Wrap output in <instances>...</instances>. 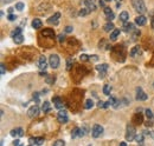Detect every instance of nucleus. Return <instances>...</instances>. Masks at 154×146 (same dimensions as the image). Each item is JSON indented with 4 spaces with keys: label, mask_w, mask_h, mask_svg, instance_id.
<instances>
[{
    "label": "nucleus",
    "mask_w": 154,
    "mask_h": 146,
    "mask_svg": "<svg viewBox=\"0 0 154 146\" xmlns=\"http://www.w3.org/2000/svg\"><path fill=\"white\" fill-rule=\"evenodd\" d=\"M39 113V107L37 105H33V106H31L29 111H27V115L30 117V118H35V117H37Z\"/></svg>",
    "instance_id": "obj_11"
},
{
    "label": "nucleus",
    "mask_w": 154,
    "mask_h": 146,
    "mask_svg": "<svg viewBox=\"0 0 154 146\" xmlns=\"http://www.w3.org/2000/svg\"><path fill=\"white\" fill-rule=\"evenodd\" d=\"M146 21H147V19H146V17L145 16H137L136 18H135V24L136 25H139V26H143L145 24H146Z\"/></svg>",
    "instance_id": "obj_16"
},
{
    "label": "nucleus",
    "mask_w": 154,
    "mask_h": 146,
    "mask_svg": "<svg viewBox=\"0 0 154 146\" xmlns=\"http://www.w3.org/2000/svg\"><path fill=\"white\" fill-rule=\"evenodd\" d=\"M11 136L12 137H23L24 136V131H23V128H13L12 131H11Z\"/></svg>",
    "instance_id": "obj_19"
},
{
    "label": "nucleus",
    "mask_w": 154,
    "mask_h": 146,
    "mask_svg": "<svg viewBox=\"0 0 154 146\" xmlns=\"http://www.w3.org/2000/svg\"><path fill=\"white\" fill-rule=\"evenodd\" d=\"M132 5H133L134 10L139 14H143V13H146V11H147L143 0H132Z\"/></svg>",
    "instance_id": "obj_2"
},
{
    "label": "nucleus",
    "mask_w": 154,
    "mask_h": 146,
    "mask_svg": "<svg viewBox=\"0 0 154 146\" xmlns=\"http://www.w3.org/2000/svg\"><path fill=\"white\" fill-rule=\"evenodd\" d=\"M103 28H104V31H106V32H110V31H113V30H114V25H113L112 22H107V24L103 26Z\"/></svg>",
    "instance_id": "obj_24"
},
{
    "label": "nucleus",
    "mask_w": 154,
    "mask_h": 146,
    "mask_svg": "<svg viewBox=\"0 0 154 146\" xmlns=\"http://www.w3.org/2000/svg\"><path fill=\"white\" fill-rule=\"evenodd\" d=\"M151 26H152V28H154V18L152 19V24H151Z\"/></svg>",
    "instance_id": "obj_50"
},
{
    "label": "nucleus",
    "mask_w": 154,
    "mask_h": 146,
    "mask_svg": "<svg viewBox=\"0 0 154 146\" xmlns=\"http://www.w3.org/2000/svg\"><path fill=\"white\" fill-rule=\"evenodd\" d=\"M102 133H103V127L101 126V125H94L93 126V131H91V136L94 137V138H98V137H101L102 136Z\"/></svg>",
    "instance_id": "obj_6"
},
{
    "label": "nucleus",
    "mask_w": 154,
    "mask_h": 146,
    "mask_svg": "<svg viewBox=\"0 0 154 146\" xmlns=\"http://www.w3.org/2000/svg\"><path fill=\"white\" fill-rule=\"evenodd\" d=\"M153 86H154V84H153Z\"/></svg>",
    "instance_id": "obj_58"
},
{
    "label": "nucleus",
    "mask_w": 154,
    "mask_h": 146,
    "mask_svg": "<svg viewBox=\"0 0 154 146\" xmlns=\"http://www.w3.org/2000/svg\"><path fill=\"white\" fill-rule=\"evenodd\" d=\"M16 8H17L18 11H23V10H24V4H23V2L16 4Z\"/></svg>",
    "instance_id": "obj_38"
},
{
    "label": "nucleus",
    "mask_w": 154,
    "mask_h": 146,
    "mask_svg": "<svg viewBox=\"0 0 154 146\" xmlns=\"http://www.w3.org/2000/svg\"><path fill=\"white\" fill-rule=\"evenodd\" d=\"M40 36L46 38V39H51V40H55L56 38V34H55V31L52 28H45L44 31H42Z\"/></svg>",
    "instance_id": "obj_5"
},
{
    "label": "nucleus",
    "mask_w": 154,
    "mask_h": 146,
    "mask_svg": "<svg viewBox=\"0 0 154 146\" xmlns=\"http://www.w3.org/2000/svg\"><path fill=\"white\" fill-rule=\"evenodd\" d=\"M7 18H8V20H10V21H14V20L17 19V17H16L14 14H10V16H8Z\"/></svg>",
    "instance_id": "obj_42"
},
{
    "label": "nucleus",
    "mask_w": 154,
    "mask_h": 146,
    "mask_svg": "<svg viewBox=\"0 0 154 146\" xmlns=\"http://www.w3.org/2000/svg\"><path fill=\"white\" fill-rule=\"evenodd\" d=\"M0 73H1V75H4L6 73V69H5V65L4 64L0 65Z\"/></svg>",
    "instance_id": "obj_39"
},
{
    "label": "nucleus",
    "mask_w": 154,
    "mask_h": 146,
    "mask_svg": "<svg viewBox=\"0 0 154 146\" xmlns=\"http://www.w3.org/2000/svg\"><path fill=\"white\" fill-rule=\"evenodd\" d=\"M52 103L55 104V107L56 109H63V106H64V103H63V100H62V98H59V97H54L52 98Z\"/></svg>",
    "instance_id": "obj_13"
},
{
    "label": "nucleus",
    "mask_w": 154,
    "mask_h": 146,
    "mask_svg": "<svg viewBox=\"0 0 154 146\" xmlns=\"http://www.w3.org/2000/svg\"><path fill=\"white\" fill-rule=\"evenodd\" d=\"M120 146H127V144H126V143H121V144H120Z\"/></svg>",
    "instance_id": "obj_52"
},
{
    "label": "nucleus",
    "mask_w": 154,
    "mask_h": 146,
    "mask_svg": "<svg viewBox=\"0 0 154 146\" xmlns=\"http://www.w3.org/2000/svg\"><path fill=\"white\" fill-rule=\"evenodd\" d=\"M96 70L100 73V78H104L107 71H108V64H101V65H97Z\"/></svg>",
    "instance_id": "obj_7"
},
{
    "label": "nucleus",
    "mask_w": 154,
    "mask_h": 146,
    "mask_svg": "<svg viewBox=\"0 0 154 146\" xmlns=\"http://www.w3.org/2000/svg\"><path fill=\"white\" fill-rule=\"evenodd\" d=\"M89 12H90V10H89V8H87V7H85V8H83V10H81V11H79V13H78V14H79V16H81V17H83V16H87V14H88V13H89Z\"/></svg>",
    "instance_id": "obj_32"
},
{
    "label": "nucleus",
    "mask_w": 154,
    "mask_h": 146,
    "mask_svg": "<svg viewBox=\"0 0 154 146\" xmlns=\"http://www.w3.org/2000/svg\"><path fill=\"white\" fill-rule=\"evenodd\" d=\"M115 18V14L112 12V13H109V14H107V19L108 20H113V19Z\"/></svg>",
    "instance_id": "obj_41"
},
{
    "label": "nucleus",
    "mask_w": 154,
    "mask_h": 146,
    "mask_svg": "<svg viewBox=\"0 0 154 146\" xmlns=\"http://www.w3.org/2000/svg\"><path fill=\"white\" fill-rule=\"evenodd\" d=\"M12 12H13V8H12V7H11V8H8V13H10V14H12Z\"/></svg>",
    "instance_id": "obj_49"
},
{
    "label": "nucleus",
    "mask_w": 154,
    "mask_h": 146,
    "mask_svg": "<svg viewBox=\"0 0 154 146\" xmlns=\"http://www.w3.org/2000/svg\"><path fill=\"white\" fill-rule=\"evenodd\" d=\"M52 146H65V142L64 140H56Z\"/></svg>",
    "instance_id": "obj_36"
},
{
    "label": "nucleus",
    "mask_w": 154,
    "mask_h": 146,
    "mask_svg": "<svg viewBox=\"0 0 154 146\" xmlns=\"http://www.w3.org/2000/svg\"><path fill=\"white\" fill-rule=\"evenodd\" d=\"M13 40H14V42H16V44H21V42L24 41V36H23V34L16 36L14 38H13Z\"/></svg>",
    "instance_id": "obj_26"
},
{
    "label": "nucleus",
    "mask_w": 154,
    "mask_h": 146,
    "mask_svg": "<svg viewBox=\"0 0 154 146\" xmlns=\"http://www.w3.org/2000/svg\"><path fill=\"white\" fill-rule=\"evenodd\" d=\"M104 13H106V16H107V14L112 13V10H110L109 7H104Z\"/></svg>",
    "instance_id": "obj_44"
},
{
    "label": "nucleus",
    "mask_w": 154,
    "mask_h": 146,
    "mask_svg": "<svg viewBox=\"0 0 154 146\" xmlns=\"http://www.w3.org/2000/svg\"><path fill=\"white\" fill-rule=\"evenodd\" d=\"M140 146H143V145H142V144H140Z\"/></svg>",
    "instance_id": "obj_55"
},
{
    "label": "nucleus",
    "mask_w": 154,
    "mask_h": 146,
    "mask_svg": "<svg viewBox=\"0 0 154 146\" xmlns=\"http://www.w3.org/2000/svg\"><path fill=\"white\" fill-rule=\"evenodd\" d=\"M145 113H146V117H147L148 119H152V118L154 117V114L152 113V111H151L149 109L146 110V111H145Z\"/></svg>",
    "instance_id": "obj_33"
},
{
    "label": "nucleus",
    "mask_w": 154,
    "mask_h": 146,
    "mask_svg": "<svg viewBox=\"0 0 154 146\" xmlns=\"http://www.w3.org/2000/svg\"><path fill=\"white\" fill-rule=\"evenodd\" d=\"M72 30H74V28H72L71 26H66V27H65V32H66V33H70V32H72Z\"/></svg>",
    "instance_id": "obj_43"
},
{
    "label": "nucleus",
    "mask_w": 154,
    "mask_h": 146,
    "mask_svg": "<svg viewBox=\"0 0 154 146\" xmlns=\"http://www.w3.org/2000/svg\"><path fill=\"white\" fill-rule=\"evenodd\" d=\"M42 110H43V112H44V113L49 112V111L51 110L50 103H49V101H44V104H43V106H42Z\"/></svg>",
    "instance_id": "obj_23"
},
{
    "label": "nucleus",
    "mask_w": 154,
    "mask_h": 146,
    "mask_svg": "<svg viewBox=\"0 0 154 146\" xmlns=\"http://www.w3.org/2000/svg\"><path fill=\"white\" fill-rule=\"evenodd\" d=\"M59 63H60V60H59V57L57 54L50 55V58H49V65H50V67L57 69L58 66H59Z\"/></svg>",
    "instance_id": "obj_4"
},
{
    "label": "nucleus",
    "mask_w": 154,
    "mask_h": 146,
    "mask_svg": "<svg viewBox=\"0 0 154 146\" xmlns=\"http://www.w3.org/2000/svg\"><path fill=\"white\" fill-rule=\"evenodd\" d=\"M143 137H145V134H143V133H140L139 136L135 137V140H136L139 144H142V142H143Z\"/></svg>",
    "instance_id": "obj_30"
},
{
    "label": "nucleus",
    "mask_w": 154,
    "mask_h": 146,
    "mask_svg": "<svg viewBox=\"0 0 154 146\" xmlns=\"http://www.w3.org/2000/svg\"><path fill=\"white\" fill-rule=\"evenodd\" d=\"M71 64H72V59H71V58H69V59H68V61H66V70H68V71H70V70H71Z\"/></svg>",
    "instance_id": "obj_37"
},
{
    "label": "nucleus",
    "mask_w": 154,
    "mask_h": 146,
    "mask_svg": "<svg viewBox=\"0 0 154 146\" xmlns=\"http://www.w3.org/2000/svg\"><path fill=\"white\" fill-rule=\"evenodd\" d=\"M58 40H59L60 42H62V41H64V40H65V36H64V34H59V36H58Z\"/></svg>",
    "instance_id": "obj_45"
},
{
    "label": "nucleus",
    "mask_w": 154,
    "mask_h": 146,
    "mask_svg": "<svg viewBox=\"0 0 154 146\" xmlns=\"http://www.w3.org/2000/svg\"><path fill=\"white\" fill-rule=\"evenodd\" d=\"M79 132H81V128L79 127H75L72 133H71V137L72 138H76V137H79Z\"/></svg>",
    "instance_id": "obj_29"
},
{
    "label": "nucleus",
    "mask_w": 154,
    "mask_h": 146,
    "mask_svg": "<svg viewBox=\"0 0 154 146\" xmlns=\"http://www.w3.org/2000/svg\"><path fill=\"white\" fill-rule=\"evenodd\" d=\"M139 36H140V31H139V30H135L134 32H133V34H132V39H133V40H136Z\"/></svg>",
    "instance_id": "obj_34"
},
{
    "label": "nucleus",
    "mask_w": 154,
    "mask_h": 146,
    "mask_svg": "<svg viewBox=\"0 0 154 146\" xmlns=\"http://www.w3.org/2000/svg\"><path fill=\"white\" fill-rule=\"evenodd\" d=\"M42 25H43V22H42V20L40 19H33V21H32V27L35 28V30H39V28H42Z\"/></svg>",
    "instance_id": "obj_21"
},
{
    "label": "nucleus",
    "mask_w": 154,
    "mask_h": 146,
    "mask_svg": "<svg viewBox=\"0 0 154 146\" xmlns=\"http://www.w3.org/2000/svg\"><path fill=\"white\" fill-rule=\"evenodd\" d=\"M141 54H142L141 46H135V47H133L131 50V57H133V58H136V57H139V55Z\"/></svg>",
    "instance_id": "obj_15"
},
{
    "label": "nucleus",
    "mask_w": 154,
    "mask_h": 146,
    "mask_svg": "<svg viewBox=\"0 0 154 146\" xmlns=\"http://www.w3.org/2000/svg\"><path fill=\"white\" fill-rule=\"evenodd\" d=\"M4 1H5V2H10L11 0H4Z\"/></svg>",
    "instance_id": "obj_53"
},
{
    "label": "nucleus",
    "mask_w": 154,
    "mask_h": 146,
    "mask_svg": "<svg viewBox=\"0 0 154 146\" xmlns=\"http://www.w3.org/2000/svg\"><path fill=\"white\" fill-rule=\"evenodd\" d=\"M13 145H14V146H19L20 145V140H19V139H16V140L13 142Z\"/></svg>",
    "instance_id": "obj_46"
},
{
    "label": "nucleus",
    "mask_w": 154,
    "mask_h": 146,
    "mask_svg": "<svg viewBox=\"0 0 154 146\" xmlns=\"http://www.w3.org/2000/svg\"><path fill=\"white\" fill-rule=\"evenodd\" d=\"M29 146H32V145H29Z\"/></svg>",
    "instance_id": "obj_56"
},
{
    "label": "nucleus",
    "mask_w": 154,
    "mask_h": 146,
    "mask_svg": "<svg viewBox=\"0 0 154 146\" xmlns=\"http://www.w3.org/2000/svg\"><path fill=\"white\" fill-rule=\"evenodd\" d=\"M120 36V30H114L110 34V40H116V38Z\"/></svg>",
    "instance_id": "obj_28"
},
{
    "label": "nucleus",
    "mask_w": 154,
    "mask_h": 146,
    "mask_svg": "<svg viewBox=\"0 0 154 146\" xmlns=\"http://www.w3.org/2000/svg\"><path fill=\"white\" fill-rule=\"evenodd\" d=\"M104 1H112V0H104Z\"/></svg>",
    "instance_id": "obj_54"
},
{
    "label": "nucleus",
    "mask_w": 154,
    "mask_h": 146,
    "mask_svg": "<svg viewBox=\"0 0 154 146\" xmlns=\"http://www.w3.org/2000/svg\"><path fill=\"white\" fill-rule=\"evenodd\" d=\"M33 99H36V101H38V100H39V93H35Z\"/></svg>",
    "instance_id": "obj_47"
},
{
    "label": "nucleus",
    "mask_w": 154,
    "mask_h": 146,
    "mask_svg": "<svg viewBox=\"0 0 154 146\" xmlns=\"http://www.w3.org/2000/svg\"><path fill=\"white\" fill-rule=\"evenodd\" d=\"M112 54H113V57H114V58H115V57H119L117 61H125L126 50H125V47H123V46L117 45V46H115V47L112 50Z\"/></svg>",
    "instance_id": "obj_1"
},
{
    "label": "nucleus",
    "mask_w": 154,
    "mask_h": 146,
    "mask_svg": "<svg viewBox=\"0 0 154 146\" xmlns=\"http://www.w3.org/2000/svg\"><path fill=\"white\" fill-rule=\"evenodd\" d=\"M110 92H112V86L110 85H104L103 87V93L106 95H110Z\"/></svg>",
    "instance_id": "obj_27"
},
{
    "label": "nucleus",
    "mask_w": 154,
    "mask_h": 146,
    "mask_svg": "<svg viewBox=\"0 0 154 146\" xmlns=\"http://www.w3.org/2000/svg\"><path fill=\"white\" fill-rule=\"evenodd\" d=\"M146 125H147V126H152V125H153V123H152V121H147V123H146Z\"/></svg>",
    "instance_id": "obj_48"
},
{
    "label": "nucleus",
    "mask_w": 154,
    "mask_h": 146,
    "mask_svg": "<svg viewBox=\"0 0 154 146\" xmlns=\"http://www.w3.org/2000/svg\"><path fill=\"white\" fill-rule=\"evenodd\" d=\"M136 100L137 101H145V100H147V94L142 91L141 87H137L136 89Z\"/></svg>",
    "instance_id": "obj_8"
},
{
    "label": "nucleus",
    "mask_w": 154,
    "mask_h": 146,
    "mask_svg": "<svg viewBox=\"0 0 154 146\" xmlns=\"http://www.w3.org/2000/svg\"><path fill=\"white\" fill-rule=\"evenodd\" d=\"M94 106V101L91 100V99H88L87 101H85V105H84V109L85 110H90L91 107Z\"/></svg>",
    "instance_id": "obj_25"
},
{
    "label": "nucleus",
    "mask_w": 154,
    "mask_h": 146,
    "mask_svg": "<svg viewBox=\"0 0 154 146\" xmlns=\"http://www.w3.org/2000/svg\"><path fill=\"white\" fill-rule=\"evenodd\" d=\"M38 67L40 69V70H44V71H45V69L48 67V60H46V58H45L44 55H42V57L39 58Z\"/></svg>",
    "instance_id": "obj_12"
},
{
    "label": "nucleus",
    "mask_w": 154,
    "mask_h": 146,
    "mask_svg": "<svg viewBox=\"0 0 154 146\" xmlns=\"http://www.w3.org/2000/svg\"><path fill=\"white\" fill-rule=\"evenodd\" d=\"M135 127L133 125L128 124L127 125V128H126V140L127 142H133L135 140V137H136V133H135Z\"/></svg>",
    "instance_id": "obj_3"
},
{
    "label": "nucleus",
    "mask_w": 154,
    "mask_h": 146,
    "mask_svg": "<svg viewBox=\"0 0 154 146\" xmlns=\"http://www.w3.org/2000/svg\"><path fill=\"white\" fill-rule=\"evenodd\" d=\"M19 34H21V28L18 27V28H16V30L11 33V36H12V38H14L16 36H19Z\"/></svg>",
    "instance_id": "obj_31"
},
{
    "label": "nucleus",
    "mask_w": 154,
    "mask_h": 146,
    "mask_svg": "<svg viewBox=\"0 0 154 146\" xmlns=\"http://www.w3.org/2000/svg\"><path fill=\"white\" fill-rule=\"evenodd\" d=\"M59 18H60V13H55L52 17H50V18L48 19V22L49 24H54V25H58V22H59Z\"/></svg>",
    "instance_id": "obj_14"
},
{
    "label": "nucleus",
    "mask_w": 154,
    "mask_h": 146,
    "mask_svg": "<svg viewBox=\"0 0 154 146\" xmlns=\"http://www.w3.org/2000/svg\"><path fill=\"white\" fill-rule=\"evenodd\" d=\"M135 30H136V28L134 27L133 24H131V22H125V25H123V31H125V32H131V33H133Z\"/></svg>",
    "instance_id": "obj_18"
},
{
    "label": "nucleus",
    "mask_w": 154,
    "mask_h": 146,
    "mask_svg": "<svg viewBox=\"0 0 154 146\" xmlns=\"http://www.w3.org/2000/svg\"><path fill=\"white\" fill-rule=\"evenodd\" d=\"M30 143H32V144H35V145H43L44 144V138L43 137H35V138H31L30 139Z\"/></svg>",
    "instance_id": "obj_17"
},
{
    "label": "nucleus",
    "mask_w": 154,
    "mask_h": 146,
    "mask_svg": "<svg viewBox=\"0 0 154 146\" xmlns=\"http://www.w3.org/2000/svg\"><path fill=\"white\" fill-rule=\"evenodd\" d=\"M143 134L146 137H151L154 139V131H143Z\"/></svg>",
    "instance_id": "obj_35"
},
{
    "label": "nucleus",
    "mask_w": 154,
    "mask_h": 146,
    "mask_svg": "<svg viewBox=\"0 0 154 146\" xmlns=\"http://www.w3.org/2000/svg\"><path fill=\"white\" fill-rule=\"evenodd\" d=\"M57 119L60 124H66V123H68V120H69L68 114H66V112H65V111H59V112H58Z\"/></svg>",
    "instance_id": "obj_9"
},
{
    "label": "nucleus",
    "mask_w": 154,
    "mask_h": 146,
    "mask_svg": "<svg viewBox=\"0 0 154 146\" xmlns=\"http://www.w3.org/2000/svg\"><path fill=\"white\" fill-rule=\"evenodd\" d=\"M132 123L134 125H141L143 123V115L141 113H135L132 118Z\"/></svg>",
    "instance_id": "obj_10"
},
{
    "label": "nucleus",
    "mask_w": 154,
    "mask_h": 146,
    "mask_svg": "<svg viewBox=\"0 0 154 146\" xmlns=\"http://www.w3.org/2000/svg\"><path fill=\"white\" fill-rule=\"evenodd\" d=\"M128 19H129V14H128V12L123 11V12H121V13H120V20H121L122 22H127V21H128Z\"/></svg>",
    "instance_id": "obj_22"
},
{
    "label": "nucleus",
    "mask_w": 154,
    "mask_h": 146,
    "mask_svg": "<svg viewBox=\"0 0 154 146\" xmlns=\"http://www.w3.org/2000/svg\"><path fill=\"white\" fill-rule=\"evenodd\" d=\"M79 59H81V61H88V60H89V58H88L87 54H82L79 57Z\"/></svg>",
    "instance_id": "obj_40"
},
{
    "label": "nucleus",
    "mask_w": 154,
    "mask_h": 146,
    "mask_svg": "<svg viewBox=\"0 0 154 146\" xmlns=\"http://www.w3.org/2000/svg\"><path fill=\"white\" fill-rule=\"evenodd\" d=\"M84 4L87 6V8H89L90 11H95L96 10V5L93 0H84Z\"/></svg>",
    "instance_id": "obj_20"
},
{
    "label": "nucleus",
    "mask_w": 154,
    "mask_h": 146,
    "mask_svg": "<svg viewBox=\"0 0 154 146\" xmlns=\"http://www.w3.org/2000/svg\"><path fill=\"white\" fill-rule=\"evenodd\" d=\"M100 5H101V6H104V2H103V1H101V0H100Z\"/></svg>",
    "instance_id": "obj_51"
},
{
    "label": "nucleus",
    "mask_w": 154,
    "mask_h": 146,
    "mask_svg": "<svg viewBox=\"0 0 154 146\" xmlns=\"http://www.w3.org/2000/svg\"><path fill=\"white\" fill-rule=\"evenodd\" d=\"M19 146H23V145H19Z\"/></svg>",
    "instance_id": "obj_57"
}]
</instances>
